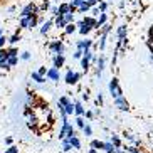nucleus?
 I'll return each instance as SVG.
<instances>
[{
	"label": "nucleus",
	"instance_id": "obj_28",
	"mask_svg": "<svg viewBox=\"0 0 153 153\" xmlns=\"http://www.w3.org/2000/svg\"><path fill=\"white\" fill-rule=\"evenodd\" d=\"M111 143L116 146V148H120L121 146V140H120V136H116V135H111Z\"/></svg>",
	"mask_w": 153,
	"mask_h": 153
},
{
	"label": "nucleus",
	"instance_id": "obj_59",
	"mask_svg": "<svg viewBox=\"0 0 153 153\" xmlns=\"http://www.w3.org/2000/svg\"><path fill=\"white\" fill-rule=\"evenodd\" d=\"M150 61L153 62V52H150Z\"/></svg>",
	"mask_w": 153,
	"mask_h": 153
},
{
	"label": "nucleus",
	"instance_id": "obj_7",
	"mask_svg": "<svg viewBox=\"0 0 153 153\" xmlns=\"http://www.w3.org/2000/svg\"><path fill=\"white\" fill-rule=\"evenodd\" d=\"M45 77H47L49 81H59V69H57V68L47 69V74H45Z\"/></svg>",
	"mask_w": 153,
	"mask_h": 153
},
{
	"label": "nucleus",
	"instance_id": "obj_42",
	"mask_svg": "<svg viewBox=\"0 0 153 153\" xmlns=\"http://www.w3.org/2000/svg\"><path fill=\"white\" fill-rule=\"evenodd\" d=\"M126 152H130V153H143L141 150H138V148H135V146H126Z\"/></svg>",
	"mask_w": 153,
	"mask_h": 153
},
{
	"label": "nucleus",
	"instance_id": "obj_34",
	"mask_svg": "<svg viewBox=\"0 0 153 153\" xmlns=\"http://www.w3.org/2000/svg\"><path fill=\"white\" fill-rule=\"evenodd\" d=\"M101 34H106V36H108L109 32H111V24H103V25H101Z\"/></svg>",
	"mask_w": 153,
	"mask_h": 153
},
{
	"label": "nucleus",
	"instance_id": "obj_60",
	"mask_svg": "<svg viewBox=\"0 0 153 153\" xmlns=\"http://www.w3.org/2000/svg\"><path fill=\"white\" fill-rule=\"evenodd\" d=\"M0 36H4V29H0Z\"/></svg>",
	"mask_w": 153,
	"mask_h": 153
},
{
	"label": "nucleus",
	"instance_id": "obj_58",
	"mask_svg": "<svg viewBox=\"0 0 153 153\" xmlns=\"http://www.w3.org/2000/svg\"><path fill=\"white\" fill-rule=\"evenodd\" d=\"M88 153H98V150H94V148H91V150H89V152H88Z\"/></svg>",
	"mask_w": 153,
	"mask_h": 153
},
{
	"label": "nucleus",
	"instance_id": "obj_12",
	"mask_svg": "<svg viewBox=\"0 0 153 153\" xmlns=\"http://www.w3.org/2000/svg\"><path fill=\"white\" fill-rule=\"evenodd\" d=\"M76 45H77V49H91L93 41H89V39H86V41H77Z\"/></svg>",
	"mask_w": 153,
	"mask_h": 153
},
{
	"label": "nucleus",
	"instance_id": "obj_39",
	"mask_svg": "<svg viewBox=\"0 0 153 153\" xmlns=\"http://www.w3.org/2000/svg\"><path fill=\"white\" fill-rule=\"evenodd\" d=\"M82 52H84L82 49H76V51H74V54H72V57H74V59H81L82 57Z\"/></svg>",
	"mask_w": 153,
	"mask_h": 153
},
{
	"label": "nucleus",
	"instance_id": "obj_11",
	"mask_svg": "<svg viewBox=\"0 0 153 153\" xmlns=\"http://www.w3.org/2000/svg\"><path fill=\"white\" fill-rule=\"evenodd\" d=\"M51 25H54V20H52V19H49V20H45V22L42 24V27H41V34H42V36H45V34L49 32Z\"/></svg>",
	"mask_w": 153,
	"mask_h": 153
},
{
	"label": "nucleus",
	"instance_id": "obj_36",
	"mask_svg": "<svg viewBox=\"0 0 153 153\" xmlns=\"http://www.w3.org/2000/svg\"><path fill=\"white\" fill-rule=\"evenodd\" d=\"M64 20L68 24H72L74 22V14H71V12H69V14H64Z\"/></svg>",
	"mask_w": 153,
	"mask_h": 153
},
{
	"label": "nucleus",
	"instance_id": "obj_25",
	"mask_svg": "<svg viewBox=\"0 0 153 153\" xmlns=\"http://www.w3.org/2000/svg\"><path fill=\"white\" fill-rule=\"evenodd\" d=\"M71 150H74V148L71 146L69 140H68V138H62V152H64V153H68V152H71Z\"/></svg>",
	"mask_w": 153,
	"mask_h": 153
},
{
	"label": "nucleus",
	"instance_id": "obj_6",
	"mask_svg": "<svg viewBox=\"0 0 153 153\" xmlns=\"http://www.w3.org/2000/svg\"><path fill=\"white\" fill-rule=\"evenodd\" d=\"M25 20H27V29H34V27H37V24H39V14H32V15H29V17H25Z\"/></svg>",
	"mask_w": 153,
	"mask_h": 153
},
{
	"label": "nucleus",
	"instance_id": "obj_10",
	"mask_svg": "<svg viewBox=\"0 0 153 153\" xmlns=\"http://www.w3.org/2000/svg\"><path fill=\"white\" fill-rule=\"evenodd\" d=\"M64 62H66V59H64V54H57L54 57V68L61 69L64 66Z\"/></svg>",
	"mask_w": 153,
	"mask_h": 153
},
{
	"label": "nucleus",
	"instance_id": "obj_52",
	"mask_svg": "<svg viewBox=\"0 0 153 153\" xmlns=\"http://www.w3.org/2000/svg\"><path fill=\"white\" fill-rule=\"evenodd\" d=\"M96 101H98V104H103V94H101V93L98 94V99H96Z\"/></svg>",
	"mask_w": 153,
	"mask_h": 153
},
{
	"label": "nucleus",
	"instance_id": "obj_57",
	"mask_svg": "<svg viewBox=\"0 0 153 153\" xmlns=\"http://www.w3.org/2000/svg\"><path fill=\"white\" fill-rule=\"evenodd\" d=\"M126 150H121V146H120V148H116V153H125Z\"/></svg>",
	"mask_w": 153,
	"mask_h": 153
},
{
	"label": "nucleus",
	"instance_id": "obj_20",
	"mask_svg": "<svg viewBox=\"0 0 153 153\" xmlns=\"http://www.w3.org/2000/svg\"><path fill=\"white\" fill-rule=\"evenodd\" d=\"M76 30H77V25H76L74 22H72V24H68V25L64 27V32H66L68 36H71V34H74Z\"/></svg>",
	"mask_w": 153,
	"mask_h": 153
},
{
	"label": "nucleus",
	"instance_id": "obj_40",
	"mask_svg": "<svg viewBox=\"0 0 153 153\" xmlns=\"http://www.w3.org/2000/svg\"><path fill=\"white\" fill-rule=\"evenodd\" d=\"M99 12H106V9H108V2H99Z\"/></svg>",
	"mask_w": 153,
	"mask_h": 153
},
{
	"label": "nucleus",
	"instance_id": "obj_23",
	"mask_svg": "<svg viewBox=\"0 0 153 153\" xmlns=\"http://www.w3.org/2000/svg\"><path fill=\"white\" fill-rule=\"evenodd\" d=\"M116 37H118V39H125V37H126V25H120V27H118Z\"/></svg>",
	"mask_w": 153,
	"mask_h": 153
},
{
	"label": "nucleus",
	"instance_id": "obj_24",
	"mask_svg": "<svg viewBox=\"0 0 153 153\" xmlns=\"http://www.w3.org/2000/svg\"><path fill=\"white\" fill-rule=\"evenodd\" d=\"M64 111H66V114H68V116H71L72 113H74V101H69V103L64 106Z\"/></svg>",
	"mask_w": 153,
	"mask_h": 153
},
{
	"label": "nucleus",
	"instance_id": "obj_3",
	"mask_svg": "<svg viewBox=\"0 0 153 153\" xmlns=\"http://www.w3.org/2000/svg\"><path fill=\"white\" fill-rule=\"evenodd\" d=\"M32 14H39V7H37L34 2L24 7L22 12H20V17H29V15H32Z\"/></svg>",
	"mask_w": 153,
	"mask_h": 153
},
{
	"label": "nucleus",
	"instance_id": "obj_14",
	"mask_svg": "<svg viewBox=\"0 0 153 153\" xmlns=\"http://www.w3.org/2000/svg\"><path fill=\"white\" fill-rule=\"evenodd\" d=\"M30 77H32V81H36L37 84H44L45 82V76H41V74H39V72H32L30 74Z\"/></svg>",
	"mask_w": 153,
	"mask_h": 153
},
{
	"label": "nucleus",
	"instance_id": "obj_31",
	"mask_svg": "<svg viewBox=\"0 0 153 153\" xmlns=\"http://www.w3.org/2000/svg\"><path fill=\"white\" fill-rule=\"evenodd\" d=\"M74 121H76V126H77V128H81V130L84 128V125H86V121H84V118H82V116H77Z\"/></svg>",
	"mask_w": 153,
	"mask_h": 153
},
{
	"label": "nucleus",
	"instance_id": "obj_16",
	"mask_svg": "<svg viewBox=\"0 0 153 153\" xmlns=\"http://www.w3.org/2000/svg\"><path fill=\"white\" fill-rule=\"evenodd\" d=\"M82 22H84L86 25H89L91 29L98 27V20H96L94 17H84V19H82Z\"/></svg>",
	"mask_w": 153,
	"mask_h": 153
},
{
	"label": "nucleus",
	"instance_id": "obj_38",
	"mask_svg": "<svg viewBox=\"0 0 153 153\" xmlns=\"http://www.w3.org/2000/svg\"><path fill=\"white\" fill-rule=\"evenodd\" d=\"M9 51V57L12 56V57H15V56H19V49L17 47H10V49H7Z\"/></svg>",
	"mask_w": 153,
	"mask_h": 153
},
{
	"label": "nucleus",
	"instance_id": "obj_37",
	"mask_svg": "<svg viewBox=\"0 0 153 153\" xmlns=\"http://www.w3.org/2000/svg\"><path fill=\"white\" fill-rule=\"evenodd\" d=\"M19 41H20V34H14V36H12V37L9 39L10 44H17Z\"/></svg>",
	"mask_w": 153,
	"mask_h": 153
},
{
	"label": "nucleus",
	"instance_id": "obj_48",
	"mask_svg": "<svg viewBox=\"0 0 153 153\" xmlns=\"http://www.w3.org/2000/svg\"><path fill=\"white\" fill-rule=\"evenodd\" d=\"M82 2H86L89 7H96V4H98V0H82Z\"/></svg>",
	"mask_w": 153,
	"mask_h": 153
},
{
	"label": "nucleus",
	"instance_id": "obj_21",
	"mask_svg": "<svg viewBox=\"0 0 153 153\" xmlns=\"http://www.w3.org/2000/svg\"><path fill=\"white\" fill-rule=\"evenodd\" d=\"M104 152L106 153H116V146L111 141H104Z\"/></svg>",
	"mask_w": 153,
	"mask_h": 153
},
{
	"label": "nucleus",
	"instance_id": "obj_62",
	"mask_svg": "<svg viewBox=\"0 0 153 153\" xmlns=\"http://www.w3.org/2000/svg\"><path fill=\"white\" fill-rule=\"evenodd\" d=\"M99 2H104V0H98V4H99Z\"/></svg>",
	"mask_w": 153,
	"mask_h": 153
},
{
	"label": "nucleus",
	"instance_id": "obj_27",
	"mask_svg": "<svg viewBox=\"0 0 153 153\" xmlns=\"http://www.w3.org/2000/svg\"><path fill=\"white\" fill-rule=\"evenodd\" d=\"M89 10H91V7L86 4V2H82V4L77 7V12H82V14H84V12H89Z\"/></svg>",
	"mask_w": 153,
	"mask_h": 153
},
{
	"label": "nucleus",
	"instance_id": "obj_55",
	"mask_svg": "<svg viewBox=\"0 0 153 153\" xmlns=\"http://www.w3.org/2000/svg\"><path fill=\"white\" fill-rule=\"evenodd\" d=\"M88 93H89V91H86L84 94H82V99H84V101H88V99H89V94H88Z\"/></svg>",
	"mask_w": 153,
	"mask_h": 153
},
{
	"label": "nucleus",
	"instance_id": "obj_13",
	"mask_svg": "<svg viewBox=\"0 0 153 153\" xmlns=\"http://www.w3.org/2000/svg\"><path fill=\"white\" fill-rule=\"evenodd\" d=\"M84 111L86 109L82 108L81 101H74V113H76L77 116H84Z\"/></svg>",
	"mask_w": 153,
	"mask_h": 153
},
{
	"label": "nucleus",
	"instance_id": "obj_17",
	"mask_svg": "<svg viewBox=\"0 0 153 153\" xmlns=\"http://www.w3.org/2000/svg\"><path fill=\"white\" fill-rule=\"evenodd\" d=\"M104 62H106L104 56H99V59H96V71L103 72V69H104Z\"/></svg>",
	"mask_w": 153,
	"mask_h": 153
},
{
	"label": "nucleus",
	"instance_id": "obj_18",
	"mask_svg": "<svg viewBox=\"0 0 153 153\" xmlns=\"http://www.w3.org/2000/svg\"><path fill=\"white\" fill-rule=\"evenodd\" d=\"M91 148H94V150H98V152H101V150H104V141L93 140V141H91Z\"/></svg>",
	"mask_w": 153,
	"mask_h": 153
},
{
	"label": "nucleus",
	"instance_id": "obj_50",
	"mask_svg": "<svg viewBox=\"0 0 153 153\" xmlns=\"http://www.w3.org/2000/svg\"><path fill=\"white\" fill-rule=\"evenodd\" d=\"M51 15H54V17H56V15H59V9H57V7H51Z\"/></svg>",
	"mask_w": 153,
	"mask_h": 153
},
{
	"label": "nucleus",
	"instance_id": "obj_30",
	"mask_svg": "<svg viewBox=\"0 0 153 153\" xmlns=\"http://www.w3.org/2000/svg\"><path fill=\"white\" fill-rule=\"evenodd\" d=\"M49 9H51V4H49V0H42L41 7H39V12H44V10H49Z\"/></svg>",
	"mask_w": 153,
	"mask_h": 153
},
{
	"label": "nucleus",
	"instance_id": "obj_49",
	"mask_svg": "<svg viewBox=\"0 0 153 153\" xmlns=\"http://www.w3.org/2000/svg\"><path fill=\"white\" fill-rule=\"evenodd\" d=\"M7 41H9V39H7L5 36H0V49L5 45V42H7Z\"/></svg>",
	"mask_w": 153,
	"mask_h": 153
},
{
	"label": "nucleus",
	"instance_id": "obj_61",
	"mask_svg": "<svg viewBox=\"0 0 153 153\" xmlns=\"http://www.w3.org/2000/svg\"><path fill=\"white\" fill-rule=\"evenodd\" d=\"M104 2H113V0H104Z\"/></svg>",
	"mask_w": 153,
	"mask_h": 153
},
{
	"label": "nucleus",
	"instance_id": "obj_41",
	"mask_svg": "<svg viewBox=\"0 0 153 153\" xmlns=\"http://www.w3.org/2000/svg\"><path fill=\"white\" fill-rule=\"evenodd\" d=\"M68 103H69L68 96H61V98H59V104H61V106H66Z\"/></svg>",
	"mask_w": 153,
	"mask_h": 153
},
{
	"label": "nucleus",
	"instance_id": "obj_43",
	"mask_svg": "<svg viewBox=\"0 0 153 153\" xmlns=\"http://www.w3.org/2000/svg\"><path fill=\"white\" fill-rule=\"evenodd\" d=\"M20 59H22V61H29V59H30V52H27V51H24L22 54H20Z\"/></svg>",
	"mask_w": 153,
	"mask_h": 153
},
{
	"label": "nucleus",
	"instance_id": "obj_8",
	"mask_svg": "<svg viewBox=\"0 0 153 153\" xmlns=\"http://www.w3.org/2000/svg\"><path fill=\"white\" fill-rule=\"evenodd\" d=\"M54 25L57 29H64L66 27V25H68V22H66V20H64V15H56V19H54Z\"/></svg>",
	"mask_w": 153,
	"mask_h": 153
},
{
	"label": "nucleus",
	"instance_id": "obj_45",
	"mask_svg": "<svg viewBox=\"0 0 153 153\" xmlns=\"http://www.w3.org/2000/svg\"><path fill=\"white\" fill-rule=\"evenodd\" d=\"M37 72H39L41 76H45V74H47V68H45V66H41V68L37 69Z\"/></svg>",
	"mask_w": 153,
	"mask_h": 153
},
{
	"label": "nucleus",
	"instance_id": "obj_51",
	"mask_svg": "<svg viewBox=\"0 0 153 153\" xmlns=\"http://www.w3.org/2000/svg\"><path fill=\"white\" fill-rule=\"evenodd\" d=\"M91 14L98 17V15H99V9H98V7H93V9H91Z\"/></svg>",
	"mask_w": 153,
	"mask_h": 153
},
{
	"label": "nucleus",
	"instance_id": "obj_56",
	"mask_svg": "<svg viewBox=\"0 0 153 153\" xmlns=\"http://www.w3.org/2000/svg\"><path fill=\"white\" fill-rule=\"evenodd\" d=\"M125 136H126V138H128V140H135V136L131 135V133H125Z\"/></svg>",
	"mask_w": 153,
	"mask_h": 153
},
{
	"label": "nucleus",
	"instance_id": "obj_19",
	"mask_svg": "<svg viewBox=\"0 0 153 153\" xmlns=\"http://www.w3.org/2000/svg\"><path fill=\"white\" fill-rule=\"evenodd\" d=\"M98 27H101L103 24H106V20H108V14L106 12H99V15H98Z\"/></svg>",
	"mask_w": 153,
	"mask_h": 153
},
{
	"label": "nucleus",
	"instance_id": "obj_1",
	"mask_svg": "<svg viewBox=\"0 0 153 153\" xmlns=\"http://www.w3.org/2000/svg\"><path fill=\"white\" fill-rule=\"evenodd\" d=\"M109 93H111L113 98H120V96H123V91H121V88H120V82H118L116 77H113L111 81H109Z\"/></svg>",
	"mask_w": 153,
	"mask_h": 153
},
{
	"label": "nucleus",
	"instance_id": "obj_32",
	"mask_svg": "<svg viewBox=\"0 0 153 153\" xmlns=\"http://www.w3.org/2000/svg\"><path fill=\"white\" fill-rule=\"evenodd\" d=\"M106 37H108V36H106V34H103V36H101V41H99V44H98V47L101 51H104V47H106Z\"/></svg>",
	"mask_w": 153,
	"mask_h": 153
},
{
	"label": "nucleus",
	"instance_id": "obj_15",
	"mask_svg": "<svg viewBox=\"0 0 153 153\" xmlns=\"http://www.w3.org/2000/svg\"><path fill=\"white\" fill-rule=\"evenodd\" d=\"M68 140H69V143H71V146L74 150H81V141H79L77 135L76 136H71V138H68Z\"/></svg>",
	"mask_w": 153,
	"mask_h": 153
},
{
	"label": "nucleus",
	"instance_id": "obj_4",
	"mask_svg": "<svg viewBox=\"0 0 153 153\" xmlns=\"http://www.w3.org/2000/svg\"><path fill=\"white\" fill-rule=\"evenodd\" d=\"M114 106H116L118 109H121V111H128V109H130V104H128V101H126L125 96L114 98Z\"/></svg>",
	"mask_w": 153,
	"mask_h": 153
},
{
	"label": "nucleus",
	"instance_id": "obj_2",
	"mask_svg": "<svg viewBox=\"0 0 153 153\" xmlns=\"http://www.w3.org/2000/svg\"><path fill=\"white\" fill-rule=\"evenodd\" d=\"M81 72H72L71 69H68V72H66V84L72 86V84H76L79 79H81Z\"/></svg>",
	"mask_w": 153,
	"mask_h": 153
},
{
	"label": "nucleus",
	"instance_id": "obj_46",
	"mask_svg": "<svg viewBox=\"0 0 153 153\" xmlns=\"http://www.w3.org/2000/svg\"><path fill=\"white\" fill-rule=\"evenodd\" d=\"M81 4H82V0H71V2H69V5H72V7H76V9H77V7H79Z\"/></svg>",
	"mask_w": 153,
	"mask_h": 153
},
{
	"label": "nucleus",
	"instance_id": "obj_5",
	"mask_svg": "<svg viewBox=\"0 0 153 153\" xmlns=\"http://www.w3.org/2000/svg\"><path fill=\"white\" fill-rule=\"evenodd\" d=\"M49 51L51 52H56V54H64V51H66V47L62 45V42L61 41H54L49 44Z\"/></svg>",
	"mask_w": 153,
	"mask_h": 153
},
{
	"label": "nucleus",
	"instance_id": "obj_53",
	"mask_svg": "<svg viewBox=\"0 0 153 153\" xmlns=\"http://www.w3.org/2000/svg\"><path fill=\"white\" fill-rule=\"evenodd\" d=\"M84 114H86V118H88V120H91V118H93V111H84Z\"/></svg>",
	"mask_w": 153,
	"mask_h": 153
},
{
	"label": "nucleus",
	"instance_id": "obj_44",
	"mask_svg": "<svg viewBox=\"0 0 153 153\" xmlns=\"http://www.w3.org/2000/svg\"><path fill=\"white\" fill-rule=\"evenodd\" d=\"M5 153H19V148L12 145V146H9V148L5 150Z\"/></svg>",
	"mask_w": 153,
	"mask_h": 153
},
{
	"label": "nucleus",
	"instance_id": "obj_35",
	"mask_svg": "<svg viewBox=\"0 0 153 153\" xmlns=\"http://www.w3.org/2000/svg\"><path fill=\"white\" fill-rule=\"evenodd\" d=\"M7 62H9V66H10V68H14V66H17L19 57H17V56H15V57H12V56H10V57L7 59Z\"/></svg>",
	"mask_w": 153,
	"mask_h": 153
},
{
	"label": "nucleus",
	"instance_id": "obj_33",
	"mask_svg": "<svg viewBox=\"0 0 153 153\" xmlns=\"http://www.w3.org/2000/svg\"><path fill=\"white\" fill-rule=\"evenodd\" d=\"M7 59H9V51L2 47L0 49V61H7Z\"/></svg>",
	"mask_w": 153,
	"mask_h": 153
},
{
	"label": "nucleus",
	"instance_id": "obj_54",
	"mask_svg": "<svg viewBox=\"0 0 153 153\" xmlns=\"http://www.w3.org/2000/svg\"><path fill=\"white\" fill-rule=\"evenodd\" d=\"M5 143H7V145H12V136H7V138H5Z\"/></svg>",
	"mask_w": 153,
	"mask_h": 153
},
{
	"label": "nucleus",
	"instance_id": "obj_29",
	"mask_svg": "<svg viewBox=\"0 0 153 153\" xmlns=\"http://www.w3.org/2000/svg\"><path fill=\"white\" fill-rule=\"evenodd\" d=\"M82 133H84L86 136H91V135H93V128H91L89 123H86V125H84V128H82Z\"/></svg>",
	"mask_w": 153,
	"mask_h": 153
},
{
	"label": "nucleus",
	"instance_id": "obj_26",
	"mask_svg": "<svg viewBox=\"0 0 153 153\" xmlns=\"http://www.w3.org/2000/svg\"><path fill=\"white\" fill-rule=\"evenodd\" d=\"M81 68H82V71H84V72L89 69V59H86L84 56L81 57Z\"/></svg>",
	"mask_w": 153,
	"mask_h": 153
},
{
	"label": "nucleus",
	"instance_id": "obj_9",
	"mask_svg": "<svg viewBox=\"0 0 153 153\" xmlns=\"http://www.w3.org/2000/svg\"><path fill=\"white\" fill-rule=\"evenodd\" d=\"M77 27H79V34H81V36H86V34H89V32H91V27H89V25H86L82 20L77 22Z\"/></svg>",
	"mask_w": 153,
	"mask_h": 153
},
{
	"label": "nucleus",
	"instance_id": "obj_47",
	"mask_svg": "<svg viewBox=\"0 0 153 153\" xmlns=\"http://www.w3.org/2000/svg\"><path fill=\"white\" fill-rule=\"evenodd\" d=\"M0 69H5V71H7V69H10L9 62H7V61H0Z\"/></svg>",
	"mask_w": 153,
	"mask_h": 153
},
{
	"label": "nucleus",
	"instance_id": "obj_22",
	"mask_svg": "<svg viewBox=\"0 0 153 153\" xmlns=\"http://www.w3.org/2000/svg\"><path fill=\"white\" fill-rule=\"evenodd\" d=\"M59 14L64 15V14H69V4H66V2H62V4H59Z\"/></svg>",
	"mask_w": 153,
	"mask_h": 153
}]
</instances>
